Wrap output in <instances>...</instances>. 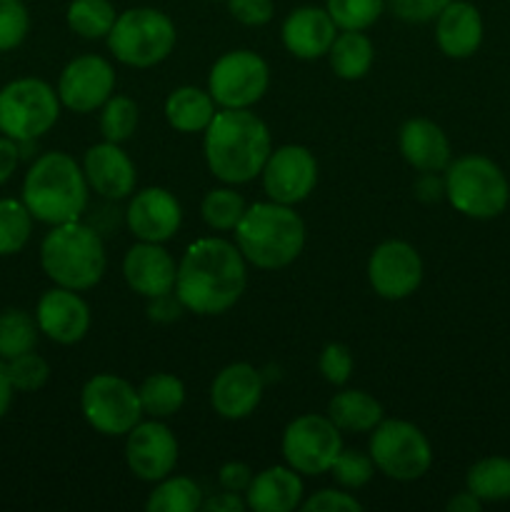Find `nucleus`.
Wrapping results in <instances>:
<instances>
[{
	"label": "nucleus",
	"mask_w": 510,
	"mask_h": 512,
	"mask_svg": "<svg viewBox=\"0 0 510 512\" xmlns=\"http://www.w3.org/2000/svg\"><path fill=\"white\" fill-rule=\"evenodd\" d=\"M125 220L130 233L143 243H165L178 233L183 213L173 193L165 188H145L130 200Z\"/></svg>",
	"instance_id": "nucleus-17"
},
{
	"label": "nucleus",
	"mask_w": 510,
	"mask_h": 512,
	"mask_svg": "<svg viewBox=\"0 0 510 512\" xmlns=\"http://www.w3.org/2000/svg\"><path fill=\"white\" fill-rule=\"evenodd\" d=\"M245 213V200L230 188L210 190L200 205V215L213 230H235Z\"/></svg>",
	"instance_id": "nucleus-35"
},
{
	"label": "nucleus",
	"mask_w": 510,
	"mask_h": 512,
	"mask_svg": "<svg viewBox=\"0 0 510 512\" xmlns=\"http://www.w3.org/2000/svg\"><path fill=\"white\" fill-rule=\"evenodd\" d=\"M138 125V105L135 100L125 98V95H110L108 103L103 105L100 113V133L108 143H123L135 133Z\"/></svg>",
	"instance_id": "nucleus-36"
},
{
	"label": "nucleus",
	"mask_w": 510,
	"mask_h": 512,
	"mask_svg": "<svg viewBox=\"0 0 510 512\" xmlns=\"http://www.w3.org/2000/svg\"><path fill=\"white\" fill-rule=\"evenodd\" d=\"M115 8L110 0H73L68 8V25L80 38H108L115 25Z\"/></svg>",
	"instance_id": "nucleus-32"
},
{
	"label": "nucleus",
	"mask_w": 510,
	"mask_h": 512,
	"mask_svg": "<svg viewBox=\"0 0 510 512\" xmlns=\"http://www.w3.org/2000/svg\"><path fill=\"white\" fill-rule=\"evenodd\" d=\"M335 28L338 25L330 18L328 10L305 5V8L293 10L285 18L283 45L295 58L315 60L330 50V45L335 40Z\"/></svg>",
	"instance_id": "nucleus-22"
},
{
	"label": "nucleus",
	"mask_w": 510,
	"mask_h": 512,
	"mask_svg": "<svg viewBox=\"0 0 510 512\" xmlns=\"http://www.w3.org/2000/svg\"><path fill=\"white\" fill-rule=\"evenodd\" d=\"M218 480L220 485H223V490H230V493L240 495L248 490L250 483H253V470H250L245 463H228L220 468Z\"/></svg>",
	"instance_id": "nucleus-45"
},
{
	"label": "nucleus",
	"mask_w": 510,
	"mask_h": 512,
	"mask_svg": "<svg viewBox=\"0 0 510 512\" xmlns=\"http://www.w3.org/2000/svg\"><path fill=\"white\" fill-rule=\"evenodd\" d=\"M38 320L30 318L25 310L10 308L0 313V358L13 360L30 353L38 343Z\"/></svg>",
	"instance_id": "nucleus-31"
},
{
	"label": "nucleus",
	"mask_w": 510,
	"mask_h": 512,
	"mask_svg": "<svg viewBox=\"0 0 510 512\" xmlns=\"http://www.w3.org/2000/svg\"><path fill=\"white\" fill-rule=\"evenodd\" d=\"M248 275L245 258L223 238H203L185 250L178 265L175 293L183 308L198 315H220L238 303Z\"/></svg>",
	"instance_id": "nucleus-1"
},
{
	"label": "nucleus",
	"mask_w": 510,
	"mask_h": 512,
	"mask_svg": "<svg viewBox=\"0 0 510 512\" xmlns=\"http://www.w3.org/2000/svg\"><path fill=\"white\" fill-rule=\"evenodd\" d=\"M13 383H10L8 378V365H5V360L0 358V420H3V415L8 413L10 403H13Z\"/></svg>",
	"instance_id": "nucleus-48"
},
{
	"label": "nucleus",
	"mask_w": 510,
	"mask_h": 512,
	"mask_svg": "<svg viewBox=\"0 0 510 512\" xmlns=\"http://www.w3.org/2000/svg\"><path fill=\"white\" fill-rule=\"evenodd\" d=\"M108 45L123 65L150 68L173 53L175 25L155 8H130L115 18Z\"/></svg>",
	"instance_id": "nucleus-7"
},
{
	"label": "nucleus",
	"mask_w": 510,
	"mask_h": 512,
	"mask_svg": "<svg viewBox=\"0 0 510 512\" xmlns=\"http://www.w3.org/2000/svg\"><path fill=\"white\" fill-rule=\"evenodd\" d=\"M340 450H343L340 430L323 415L295 418L283 433V455L295 473H328Z\"/></svg>",
	"instance_id": "nucleus-12"
},
{
	"label": "nucleus",
	"mask_w": 510,
	"mask_h": 512,
	"mask_svg": "<svg viewBox=\"0 0 510 512\" xmlns=\"http://www.w3.org/2000/svg\"><path fill=\"white\" fill-rule=\"evenodd\" d=\"M113 88V65L100 55H80L60 73L58 98L73 113H93L95 108L108 103Z\"/></svg>",
	"instance_id": "nucleus-15"
},
{
	"label": "nucleus",
	"mask_w": 510,
	"mask_h": 512,
	"mask_svg": "<svg viewBox=\"0 0 510 512\" xmlns=\"http://www.w3.org/2000/svg\"><path fill=\"white\" fill-rule=\"evenodd\" d=\"M260 175L265 193L273 203L295 205L313 193L318 183V163L303 145H283L268 155Z\"/></svg>",
	"instance_id": "nucleus-13"
},
{
	"label": "nucleus",
	"mask_w": 510,
	"mask_h": 512,
	"mask_svg": "<svg viewBox=\"0 0 510 512\" xmlns=\"http://www.w3.org/2000/svg\"><path fill=\"white\" fill-rule=\"evenodd\" d=\"M228 10L238 23L255 28V25L270 23L275 5L273 0H228Z\"/></svg>",
	"instance_id": "nucleus-43"
},
{
	"label": "nucleus",
	"mask_w": 510,
	"mask_h": 512,
	"mask_svg": "<svg viewBox=\"0 0 510 512\" xmlns=\"http://www.w3.org/2000/svg\"><path fill=\"white\" fill-rule=\"evenodd\" d=\"M483 508V500L475 498L470 490H465V493H458L455 498L448 500V510L450 512H480Z\"/></svg>",
	"instance_id": "nucleus-49"
},
{
	"label": "nucleus",
	"mask_w": 510,
	"mask_h": 512,
	"mask_svg": "<svg viewBox=\"0 0 510 512\" xmlns=\"http://www.w3.org/2000/svg\"><path fill=\"white\" fill-rule=\"evenodd\" d=\"M385 0H328V13L343 30H365L380 18Z\"/></svg>",
	"instance_id": "nucleus-37"
},
{
	"label": "nucleus",
	"mask_w": 510,
	"mask_h": 512,
	"mask_svg": "<svg viewBox=\"0 0 510 512\" xmlns=\"http://www.w3.org/2000/svg\"><path fill=\"white\" fill-rule=\"evenodd\" d=\"M305 512H358L363 510V505L348 493H338V490H320L313 498L305 500L300 505Z\"/></svg>",
	"instance_id": "nucleus-44"
},
{
	"label": "nucleus",
	"mask_w": 510,
	"mask_h": 512,
	"mask_svg": "<svg viewBox=\"0 0 510 512\" xmlns=\"http://www.w3.org/2000/svg\"><path fill=\"white\" fill-rule=\"evenodd\" d=\"M400 153L423 173H438L450 165L448 138L433 120L425 118H413L400 128Z\"/></svg>",
	"instance_id": "nucleus-24"
},
{
	"label": "nucleus",
	"mask_w": 510,
	"mask_h": 512,
	"mask_svg": "<svg viewBox=\"0 0 510 512\" xmlns=\"http://www.w3.org/2000/svg\"><path fill=\"white\" fill-rule=\"evenodd\" d=\"M18 163H20L18 140L3 135V138H0V185H3L5 180H10V175L15 173Z\"/></svg>",
	"instance_id": "nucleus-46"
},
{
	"label": "nucleus",
	"mask_w": 510,
	"mask_h": 512,
	"mask_svg": "<svg viewBox=\"0 0 510 512\" xmlns=\"http://www.w3.org/2000/svg\"><path fill=\"white\" fill-rule=\"evenodd\" d=\"M40 263L45 275L60 288L88 290L103 278L105 248L100 235L90 225H53L40 245Z\"/></svg>",
	"instance_id": "nucleus-5"
},
{
	"label": "nucleus",
	"mask_w": 510,
	"mask_h": 512,
	"mask_svg": "<svg viewBox=\"0 0 510 512\" xmlns=\"http://www.w3.org/2000/svg\"><path fill=\"white\" fill-rule=\"evenodd\" d=\"M23 203L40 223H73L88 205V180L68 153H45L25 175Z\"/></svg>",
	"instance_id": "nucleus-3"
},
{
	"label": "nucleus",
	"mask_w": 510,
	"mask_h": 512,
	"mask_svg": "<svg viewBox=\"0 0 510 512\" xmlns=\"http://www.w3.org/2000/svg\"><path fill=\"white\" fill-rule=\"evenodd\" d=\"M445 195L458 213L475 220L498 218L510 200L503 170L485 155H463L445 168Z\"/></svg>",
	"instance_id": "nucleus-6"
},
{
	"label": "nucleus",
	"mask_w": 510,
	"mask_h": 512,
	"mask_svg": "<svg viewBox=\"0 0 510 512\" xmlns=\"http://www.w3.org/2000/svg\"><path fill=\"white\" fill-rule=\"evenodd\" d=\"M125 460L135 478L145 480V483H158V480L168 478L178 463V440L170 433L168 425L158 423V420L138 423L128 433Z\"/></svg>",
	"instance_id": "nucleus-16"
},
{
	"label": "nucleus",
	"mask_w": 510,
	"mask_h": 512,
	"mask_svg": "<svg viewBox=\"0 0 510 512\" xmlns=\"http://www.w3.org/2000/svg\"><path fill=\"white\" fill-rule=\"evenodd\" d=\"M370 458L375 468L393 480H418L433 463L428 438L405 420H380L370 438Z\"/></svg>",
	"instance_id": "nucleus-9"
},
{
	"label": "nucleus",
	"mask_w": 510,
	"mask_h": 512,
	"mask_svg": "<svg viewBox=\"0 0 510 512\" xmlns=\"http://www.w3.org/2000/svg\"><path fill=\"white\" fill-rule=\"evenodd\" d=\"M448 3L450 0H388L395 18L405 20V23H428V20H435Z\"/></svg>",
	"instance_id": "nucleus-42"
},
{
	"label": "nucleus",
	"mask_w": 510,
	"mask_h": 512,
	"mask_svg": "<svg viewBox=\"0 0 510 512\" xmlns=\"http://www.w3.org/2000/svg\"><path fill=\"white\" fill-rule=\"evenodd\" d=\"M5 365H8V378L13 383V390H20V393H35L50 378L48 363L33 350L13 360H5Z\"/></svg>",
	"instance_id": "nucleus-38"
},
{
	"label": "nucleus",
	"mask_w": 510,
	"mask_h": 512,
	"mask_svg": "<svg viewBox=\"0 0 510 512\" xmlns=\"http://www.w3.org/2000/svg\"><path fill=\"white\" fill-rule=\"evenodd\" d=\"M368 278L380 298L403 300L418 290L423 280V260L413 245L403 240H388L370 255Z\"/></svg>",
	"instance_id": "nucleus-14"
},
{
	"label": "nucleus",
	"mask_w": 510,
	"mask_h": 512,
	"mask_svg": "<svg viewBox=\"0 0 510 512\" xmlns=\"http://www.w3.org/2000/svg\"><path fill=\"white\" fill-rule=\"evenodd\" d=\"M85 180L98 195L108 200H123L135 190V165L118 143H100L85 153Z\"/></svg>",
	"instance_id": "nucleus-21"
},
{
	"label": "nucleus",
	"mask_w": 510,
	"mask_h": 512,
	"mask_svg": "<svg viewBox=\"0 0 510 512\" xmlns=\"http://www.w3.org/2000/svg\"><path fill=\"white\" fill-rule=\"evenodd\" d=\"M263 395V378L248 363H233L220 370L210 388L215 413L228 420H243L258 408Z\"/></svg>",
	"instance_id": "nucleus-20"
},
{
	"label": "nucleus",
	"mask_w": 510,
	"mask_h": 512,
	"mask_svg": "<svg viewBox=\"0 0 510 512\" xmlns=\"http://www.w3.org/2000/svg\"><path fill=\"white\" fill-rule=\"evenodd\" d=\"M435 20V40L448 58H470L483 43V18L465 0H450Z\"/></svg>",
	"instance_id": "nucleus-23"
},
{
	"label": "nucleus",
	"mask_w": 510,
	"mask_h": 512,
	"mask_svg": "<svg viewBox=\"0 0 510 512\" xmlns=\"http://www.w3.org/2000/svg\"><path fill=\"white\" fill-rule=\"evenodd\" d=\"M328 55L330 68L335 70L338 78L358 80L363 78L370 70V65H373L375 50L368 35H363L360 30H345V33L335 35Z\"/></svg>",
	"instance_id": "nucleus-28"
},
{
	"label": "nucleus",
	"mask_w": 510,
	"mask_h": 512,
	"mask_svg": "<svg viewBox=\"0 0 510 512\" xmlns=\"http://www.w3.org/2000/svg\"><path fill=\"white\" fill-rule=\"evenodd\" d=\"M60 98L45 80L20 78L0 90V133L30 143L55 125Z\"/></svg>",
	"instance_id": "nucleus-8"
},
{
	"label": "nucleus",
	"mask_w": 510,
	"mask_h": 512,
	"mask_svg": "<svg viewBox=\"0 0 510 512\" xmlns=\"http://www.w3.org/2000/svg\"><path fill=\"white\" fill-rule=\"evenodd\" d=\"M85 420L103 435H128L140 423L138 390L118 375H95L80 393Z\"/></svg>",
	"instance_id": "nucleus-10"
},
{
	"label": "nucleus",
	"mask_w": 510,
	"mask_h": 512,
	"mask_svg": "<svg viewBox=\"0 0 510 512\" xmlns=\"http://www.w3.org/2000/svg\"><path fill=\"white\" fill-rule=\"evenodd\" d=\"M470 493L483 503L510 500V458H483L468 470L465 478Z\"/></svg>",
	"instance_id": "nucleus-29"
},
{
	"label": "nucleus",
	"mask_w": 510,
	"mask_h": 512,
	"mask_svg": "<svg viewBox=\"0 0 510 512\" xmlns=\"http://www.w3.org/2000/svg\"><path fill=\"white\" fill-rule=\"evenodd\" d=\"M268 65L253 50H233L215 60L208 93L223 108H250L268 90Z\"/></svg>",
	"instance_id": "nucleus-11"
},
{
	"label": "nucleus",
	"mask_w": 510,
	"mask_h": 512,
	"mask_svg": "<svg viewBox=\"0 0 510 512\" xmlns=\"http://www.w3.org/2000/svg\"><path fill=\"white\" fill-rule=\"evenodd\" d=\"M140 408L143 413L153 415L155 420L170 418L178 413L185 403V388L175 375L155 373L145 378V383L138 388Z\"/></svg>",
	"instance_id": "nucleus-30"
},
{
	"label": "nucleus",
	"mask_w": 510,
	"mask_h": 512,
	"mask_svg": "<svg viewBox=\"0 0 510 512\" xmlns=\"http://www.w3.org/2000/svg\"><path fill=\"white\" fill-rule=\"evenodd\" d=\"M33 233V215L25 203L13 198L0 200V255H15L25 248Z\"/></svg>",
	"instance_id": "nucleus-34"
},
{
	"label": "nucleus",
	"mask_w": 510,
	"mask_h": 512,
	"mask_svg": "<svg viewBox=\"0 0 510 512\" xmlns=\"http://www.w3.org/2000/svg\"><path fill=\"white\" fill-rule=\"evenodd\" d=\"M203 505V493L190 478H163V483L150 493L148 512H195Z\"/></svg>",
	"instance_id": "nucleus-33"
},
{
	"label": "nucleus",
	"mask_w": 510,
	"mask_h": 512,
	"mask_svg": "<svg viewBox=\"0 0 510 512\" xmlns=\"http://www.w3.org/2000/svg\"><path fill=\"white\" fill-rule=\"evenodd\" d=\"M303 500V480L293 468L263 470L253 475V483L245 490V503L255 512H290Z\"/></svg>",
	"instance_id": "nucleus-25"
},
{
	"label": "nucleus",
	"mask_w": 510,
	"mask_h": 512,
	"mask_svg": "<svg viewBox=\"0 0 510 512\" xmlns=\"http://www.w3.org/2000/svg\"><path fill=\"white\" fill-rule=\"evenodd\" d=\"M165 118L180 133H200L215 118L213 95L193 85H183L165 100Z\"/></svg>",
	"instance_id": "nucleus-26"
},
{
	"label": "nucleus",
	"mask_w": 510,
	"mask_h": 512,
	"mask_svg": "<svg viewBox=\"0 0 510 512\" xmlns=\"http://www.w3.org/2000/svg\"><path fill=\"white\" fill-rule=\"evenodd\" d=\"M375 463L370 455L358 453V450H340L335 463L330 465L328 473L333 475L335 483L343 485L348 490H358L363 488L365 483H370L373 478Z\"/></svg>",
	"instance_id": "nucleus-39"
},
{
	"label": "nucleus",
	"mask_w": 510,
	"mask_h": 512,
	"mask_svg": "<svg viewBox=\"0 0 510 512\" xmlns=\"http://www.w3.org/2000/svg\"><path fill=\"white\" fill-rule=\"evenodd\" d=\"M245 508H248V503L240 500L238 493H230V490L213 495V498L203 500V505H200V510L205 512H243Z\"/></svg>",
	"instance_id": "nucleus-47"
},
{
	"label": "nucleus",
	"mask_w": 510,
	"mask_h": 512,
	"mask_svg": "<svg viewBox=\"0 0 510 512\" xmlns=\"http://www.w3.org/2000/svg\"><path fill=\"white\" fill-rule=\"evenodd\" d=\"M270 153L268 125L248 108H223L205 128V160L223 183L240 185L258 178Z\"/></svg>",
	"instance_id": "nucleus-2"
},
{
	"label": "nucleus",
	"mask_w": 510,
	"mask_h": 512,
	"mask_svg": "<svg viewBox=\"0 0 510 512\" xmlns=\"http://www.w3.org/2000/svg\"><path fill=\"white\" fill-rule=\"evenodd\" d=\"M40 333L48 335L50 340L60 345H73L85 338L90 328V310L85 300L80 298L78 290L53 288L38 300L35 310Z\"/></svg>",
	"instance_id": "nucleus-18"
},
{
	"label": "nucleus",
	"mask_w": 510,
	"mask_h": 512,
	"mask_svg": "<svg viewBox=\"0 0 510 512\" xmlns=\"http://www.w3.org/2000/svg\"><path fill=\"white\" fill-rule=\"evenodd\" d=\"M235 243L255 268L278 270L293 263L305 245V225L290 205L255 203L245 208Z\"/></svg>",
	"instance_id": "nucleus-4"
},
{
	"label": "nucleus",
	"mask_w": 510,
	"mask_h": 512,
	"mask_svg": "<svg viewBox=\"0 0 510 512\" xmlns=\"http://www.w3.org/2000/svg\"><path fill=\"white\" fill-rule=\"evenodd\" d=\"M30 30L23 0H0V53L18 48Z\"/></svg>",
	"instance_id": "nucleus-40"
},
{
	"label": "nucleus",
	"mask_w": 510,
	"mask_h": 512,
	"mask_svg": "<svg viewBox=\"0 0 510 512\" xmlns=\"http://www.w3.org/2000/svg\"><path fill=\"white\" fill-rule=\"evenodd\" d=\"M328 418L333 420L338 430L348 433H368L383 420V408L373 395L363 390H345L338 393L328 405Z\"/></svg>",
	"instance_id": "nucleus-27"
},
{
	"label": "nucleus",
	"mask_w": 510,
	"mask_h": 512,
	"mask_svg": "<svg viewBox=\"0 0 510 512\" xmlns=\"http://www.w3.org/2000/svg\"><path fill=\"white\" fill-rule=\"evenodd\" d=\"M320 373L328 383L333 385H345L350 380V373H353V355L345 345L330 343L325 345L323 353H320Z\"/></svg>",
	"instance_id": "nucleus-41"
},
{
	"label": "nucleus",
	"mask_w": 510,
	"mask_h": 512,
	"mask_svg": "<svg viewBox=\"0 0 510 512\" xmlns=\"http://www.w3.org/2000/svg\"><path fill=\"white\" fill-rule=\"evenodd\" d=\"M123 275L135 293L155 300L173 293L178 268H175L168 250L160 248V243H143L140 240L125 255Z\"/></svg>",
	"instance_id": "nucleus-19"
}]
</instances>
